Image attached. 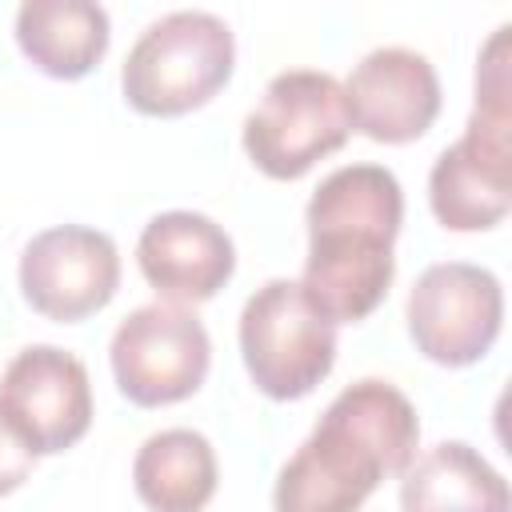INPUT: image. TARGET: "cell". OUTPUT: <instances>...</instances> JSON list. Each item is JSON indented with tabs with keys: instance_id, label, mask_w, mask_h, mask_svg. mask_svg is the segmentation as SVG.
Here are the masks:
<instances>
[{
	"instance_id": "cell-5",
	"label": "cell",
	"mask_w": 512,
	"mask_h": 512,
	"mask_svg": "<svg viewBox=\"0 0 512 512\" xmlns=\"http://www.w3.org/2000/svg\"><path fill=\"white\" fill-rule=\"evenodd\" d=\"M352 112L332 72L288 68L268 80L264 100L244 120V152L272 180H296L316 160L344 148Z\"/></svg>"
},
{
	"instance_id": "cell-4",
	"label": "cell",
	"mask_w": 512,
	"mask_h": 512,
	"mask_svg": "<svg viewBox=\"0 0 512 512\" xmlns=\"http://www.w3.org/2000/svg\"><path fill=\"white\" fill-rule=\"evenodd\" d=\"M236 40L212 12H168L152 20L128 48L120 84L124 100L144 116H184L208 104L232 76Z\"/></svg>"
},
{
	"instance_id": "cell-8",
	"label": "cell",
	"mask_w": 512,
	"mask_h": 512,
	"mask_svg": "<svg viewBox=\"0 0 512 512\" xmlns=\"http://www.w3.org/2000/svg\"><path fill=\"white\" fill-rule=\"evenodd\" d=\"M500 320L504 288L480 264H432L408 292V332L416 348L444 368L476 364L496 344Z\"/></svg>"
},
{
	"instance_id": "cell-7",
	"label": "cell",
	"mask_w": 512,
	"mask_h": 512,
	"mask_svg": "<svg viewBox=\"0 0 512 512\" xmlns=\"http://www.w3.org/2000/svg\"><path fill=\"white\" fill-rule=\"evenodd\" d=\"M108 352L120 392L140 408L188 400L204 384L212 360L200 316L164 300L128 312Z\"/></svg>"
},
{
	"instance_id": "cell-3",
	"label": "cell",
	"mask_w": 512,
	"mask_h": 512,
	"mask_svg": "<svg viewBox=\"0 0 512 512\" xmlns=\"http://www.w3.org/2000/svg\"><path fill=\"white\" fill-rule=\"evenodd\" d=\"M432 216L452 232H484L512 204V108H508V28H496L476 64V108L464 136L444 148L428 176Z\"/></svg>"
},
{
	"instance_id": "cell-16",
	"label": "cell",
	"mask_w": 512,
	"mask_h": 512,
	"mask_svg": "<svg viewBox=\"0 0 512 512\" xmlns=\"http://www.w3.org/2000/svg\"><path fill=\"white\" fill-rule=\"evenodd\" d=\"M32 464H36V452L28 448V440L16 432V424L0 408V496L16 492L32 476Z\"/></svg>"
},
{
	"instance_id": "cell-9",
	"label": "cell",
	"mask_w": 512,
	"mask_h": 512,
	"mask_svg": "<svg viewBox=\"0 0 512 512\" xmlns=\"http://www.w3.org/2000/svg\"><path fill=\"white\" fill-rule=\"evenodd\" d=\"M0 408L36 456H56L92 424L88 368L56 344H32L0 372Z\"/></svg>"
},
{
	"instance_id": "cell-6",
	"label": "cell",
	"mask_w": 512,
	"mask_h": 512,
	"mask_svg": "<svg viewBox=\"0 0 512 512\" xmlns=\"http://www.w3.org/2000/svg\"><path fill=\"white\" fill-rule=\"evenodd\" d=\"M240 352L264 396L300 400L336 364V324L304 300L296 280H268L240 312Z\"/></svg>"
},
{
	"instance_id": "cell-15",
	"label": "cell",
	"mask_w": 512,
	"mask_h": 512,
	"mask_svg": "<svg viewBox=\"0 0 512 512\" xmlns=\"http://www.w3.org/2000/svg\"><path fill=\"white\" fill-rule=\"evenodd\" d=\"M132 484L152 512H200L216 492V452L192 428H164L140 444Z\"/></svg>"
},
{
	"instance_id": "cell-13",
	"label": "cell",
	"mask_w": 512,
	"mask_h": 512,
	"mask_svg": "<svg viewBox=\"0 0 512 512\" xmlns=\"http://www.w3.org/2000/svg\"><path fill=\"white\" fill-rule=\"evenodd\" d=\"M108 12L92 0H24L16 12L20 52L52 80L88 76L108 52Z\"/></svg>"
},
{
	"instance_id": "cell-10",
	"label": "cell",
	"mask_w": 512,
	"mask_h": 512,
	"mask_svg": "<svg viewBox=\"0 0 512 512\" xmlns=\"http://www.w3.org/2000/svg\"><path fill=\"white\" fill-rule=\"evenodd\" d=\"M120 288V256L112 236L60 224L28 240L20 252V292L24 300L60 324H76L100 312Z\"/></svg>"
},
{
	"instance_id": "cell-1",
	"label": "cell",
	"mask_w": 512,
	"mask_h": 512,
	"mask_svg": "<svg viewBox=\"0 0 512 512\" xmlns=\"http://www.w3.org/2000/svg\"><path fill=\"white\" fill-rule=\"evenodd\" d=\"M404 220L400 180L380 164H344L308 200V260L300 292L328 324H356L380 308L396 276Z\"/></svg>"
},
{
	"instance_id": "cell-11",
	"label": "cell",
	"mask_w": 512,
	"mask_h": 512,
	"mask_svg": "<svg viewBox=\"0 0 512 512\" xmlns=\"http://www.w3.org/2000/svg\"><path fill=\"white\" fill-rule=\"evenodd\" d=\"M344 96H348L352 128H360L368 140L380 144L420 140L440 116L436 68L428 64V56L400 44L368 52L352 68Z\"/></svg>"
},
{
	"instance_id": "cell-12",
	"label": "cell",
	"mask_w": 512,
	"mask_h": 512,
	"mask_svg": "<svg viewBox=\"0 0 512 512\" xmlns=\"http://www.w3.org/2000/svg\"><path fill=\"white\" fill-rule=\"evenodd\" d=\"M136 264L144 280L164 296V304L212 300L236 268V248L228 232L204 212H160L144 224L136 244Z\"/></svg>"
},
{
	"instance_id": "cell-2",
	"label": "cell",
	"mask_w": 512,
	"mask_h": 512,
	"mask_svg": "<svg viewBox=\"0 0 512 512\" xmlns=\"http://www.w3.org/2000/svg\"><path fill=\"white\" fill-rule=\"evenodd\" d=\"M420 420L388 380L348 384L276 476V512H356L384 476L412 464Z\"/></svg>"
},
{
	"instance_id": "cell-14",
	"label": "cell",
	"mask_w": 512,
	"mask_h": 512,
	"mask_svg": "<svg viewBox=\"0 0 512 512\" xmlns=\"http://www.w3.org/2000/svg\"><path fill=\"white\" fill-rule=\"evenodd\" d=\"M504 476L464 440L412 456L400 480V512H508Z\"/></svg>"
}]
</instances>
